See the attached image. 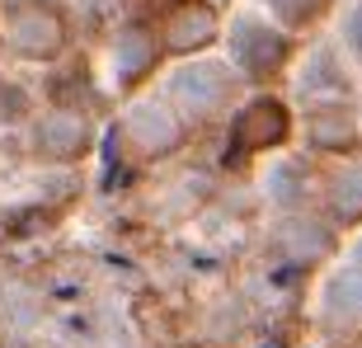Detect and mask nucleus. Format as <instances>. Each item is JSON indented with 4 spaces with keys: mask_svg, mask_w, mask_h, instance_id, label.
Here are the masks:
<instances>
[{
    "mask_svg": "<svg viewBox=\"0 0 362 348\" xmlns=\"http://www.w3.org/2000/svg\"><path fill=\"white\" fill-rule=\"evenodd\" d=\"M5 28H10L14 52L24 57H57L62 42H66V24L52 5H14Z\"/></svg>",
    "mask_w": 362,
    "mask_h": 348,
    "instance_id": "1",
    "label": "nucleus"
},
{
    "mask_svg": "<svg viewBox=\"0 0 362 348\" xmlns=\"http://www.w3.org/2000/svg\"><path fill=\"white\" fill-rule=\"evenodd\" d=\"M230 57L245 76H273L287 62V38L259 19H235L230 28Z\"/></svg>",
    "mask_w": 362,
    "mask_h": 348,
    "instance_id": "2",
    "label": "nucleus"
},
{
    "mask_svg": "<svg viewBox=\"0 0 362 348\" xmlns=\"http://www.w3.org/2000/svg\"><path fill=\"white\" fill-rule=\"evenodd\" d=\"M170 99H179L184 113H216V108L230 99V76L226 66H216V62H198V66H184L175 71V81H170Z\"/></svg>",
    "mask_w": 362,
    "mask_h": 348,
    "instance_id": "3",
    "label": "nucleus"
},
{
    "mask_svg": "<svg viewBox=\"0 0 362 348\" xmlns=\"http://www.w3.org/2000/svg\"><path fill=\"white\" fill-rule=\"evenodd\" d=\"M287 127H292V118H287V108H282L278 99H255V104L235 118L230 141H235V151H264V146L287 141Z\"/></svg>",
    "mask_w": 362,
    "mask_h": 348,
    "instance_id": "4",
    "label": "nucleus"
},
{
    "mask_svg": "<svg viewBox=\"0 0 362 348\" xmlns=\"http://www.w3.org/2000/svg\"><path fill=\"white\" fill-rule=\"evenodd\" d=\"M33 137H38L42 156H57V161H81L85 151H90V122H85L81 113H71V108L42 113Z\"/></svg>",
    "mask_w": 362,
    "mask_h": 348,
    "instance_id": "5",
    "label": "nucleus"
},
{
    "mask_svg": "<svg viewBox=\"0 0 362 348\" xmlns=\"http://www.w3.org/2000/svg\"><path fill=\"white\" fill-rule=\"evenodd\" d=\"M216 38V14L207 0H175L165 14V47L170 52H198L202 42Z\"/></svg>",
    "mask_w": 362,
    "mask_h": 348,
    "instance_id": "6",
    "label": "nucleus"
},
{
    "mask_svg": "<svg viewBox=\"0 0 362 348\" xmlns=\"http://www.w3.org/2000/svg\"><path fill=\"white\" fill-rule=\"evenodd\" d=\"M127 141H132L141 156H160V151H170L179 141V118L170 104H136L132 113H127Z\"/></svg>",
    "mask_w": 362,
    "mask_h": 348,
    "instance_id": "7",
    "label": "nucleus"
},
{
    "mask_svg": "<svg viewBox=\"0 0 362 348\" xmlns=\"http://www.w3.org/2000/svg\"><path fill=\"white\" fill-rule=\"evenodd\" d=\"M151 52H156V47H151V33L141 24H132V28H122L118 38H113V57H118V76L127 85L136 81V76H141V71L151 66Z\"/></svg>",
    "mask_w": 362,
    "mask_h": 348,
    "instance_id": "8",
    "label": "nucleus"
},
{
    "mask_svg": "<svg viewBox=\"0 0 362 348\" xmlns=\"http://www.w3.org/2000/svg\"><path fill=\"white\" fill-rule=\"evenodd\" d=\"M325 306H329L334 320H362V268H349V273H339L329 282Z\"/></svg>",
    "mask_w": 362,
    "mask_h": 348,
    "instance_id": "9",
    "label": "nucleus"
},
{
    "mask_svg": "<svg viewBox=\"0 0 362 348\" xmlns=\"http://www.w3.org/2000/svg\"><path fill=\"white\" fill-rule=\"evenodd\" d=\"M329 207H334L339 221H358L362 216V170L339 174L334 184H329Z\"/></svg>",
    "mask_w": 362,
    "mask_h": 348,
    "instance_id": "10",
    "label": "nucleus"
},
{
    "mask_svg": "<svg viewBox=\"0 0 362 348\" xmlns=\"http://www.w3.org/2000/svg\"><path fill=\"white\" fill-rule=\"evenodd\" d=\"M310 137H315V141H320V146H349V122L339 118L334 122V113H329V108H325L320 118H315V127H310Z\"/></svg>",
    "mask_w": 362,
    "mask_h": 348,
    "instance_id": "11",
    "label": "nucleus"
},
{
    "mask_svg": "<svg viewBox=\"0 0 362 348\" xmlns=\"http://www.w3.org/2000/svg\"><path fill=\"white\" fill-rule=\"evenodd\" d=\"M273 10H278L282 24H306V19H315V10H320L325 0H269Z\"/></svg>",
    "mask_w": 362,
    "mask_h": 348,
    "instance_id": "12",
    "label": "nucleus"
},
{
    "mask_svg": "<svg viewBox=\"0 0 362 348\" xmlns=\"http://www.w3.org/2000/svg\"><path fill=\"white\" fill-rule=\"evenodd\" d=\"M349 42H353V52L362 57V0H358V10L349 14Z\"/></svg>",
    "mask_w": 362,
    "mask_h": 348,
    "instance_id": "13",
    "label": "nucleus"
}]
</instances>
